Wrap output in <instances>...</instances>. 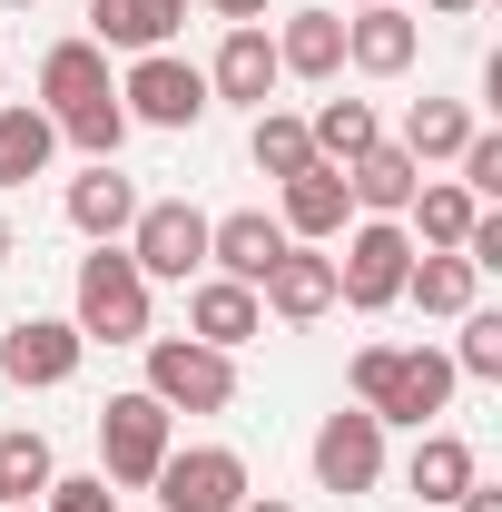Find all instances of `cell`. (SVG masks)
Instances as JSON below:
<instances>
[{"mask_svg":"<svg viewBox=\"0 0 502 512\" xmlns=\"http://www.w3.org/2000/svg\"><path fill=\"white\" fill-rule=\"evenodd\" d=\"M355 404L375 414V424H434L443 404H453V355H434V345H365L355 355Z\"/></svg>","mask_w":502,"mask_h":512,"instance_id":"1","label":"cell"},{"mask_svg":"<svg viewBox=\"0 0 502 512\" xmlns=\"http://www.w3.org/2000/svg\"><path fill=\"white\" fill-rule=\"evenodd\" d=\"M69 325H79L89 345H148V276H138L119 247L79 256V316Z\"/></svg>","mask_w":502,"mask_h":512,"instance_id":"2","label":"cell"},{"mask_svg":"<svg viewBox=\"0 0 502 512\" xmlns=\"http://www.w3.org/2000/svg\"><path fill=\"white\" fill-rule=\"evenodd\" d=\"M148 394L168 414H227L237 404V365L197 335H148Z\"/></svg>","mask_w":502,"mask_h":512,"instance_id":"3","label":"cell"},{"mask_svg":"<svg viewBox=\"0 0 502 512\" xmlns=\"http://www.w3.org/2000/svg\"><path fill=\"white\" fill-rule=\"evenodd\" d=\"M128 266H138L148 286H158V276H168V286H188L197 266H207V217H197L188 197L138 207V217H128Z\"/></svg>","mask_w":502,"mask_h":512,"instance_id":"4","label":"cell"},{"mask_svg":"<svg viewBox=\"0 0 502 512\" xmlns=\"http://www.w3.org/2000/svg\"><path fill=\"white\" fill-rule=\"evenodd\" d=\"M404 266H414V237L394 227V217H375V227H355L345 237V256H335V306H394L404 296Z\"/></svg>","mask_w":502,"mask_h":512,"instance_id":"5","label":"cell"},{"mask_svg":"<svg viewBox=\"0 0 502 512\" xmlns=\"http://www.w3.org/2000/svg\"><path fill=\"white\" fill-rule=\"evenodd\" d=\"M168 404L138 384V394H109V414H99V453H109V473L99 483H148L158 463H168Z\"/></svg>","mask_w":502,"mask_h":512,"instance_id":"6","label":"cell"},{"mask_svg":"<svg viewBox=\"0 0 502 512\" xmlns=\"http://www.w3.org/2000/svg\"><path fill=\"white\" fill-rule=\"evenodd\" d=\"M148 493L168 512H237L247 503V463L227 444H197V453H168V463L148 473Z\"/></svg>","mask_w":502,"mask_h":512,"instance_id":"7","label":"cell"},{"mask_svg":"<svg viewBox=\"0 0 502 512\" xmlns=\"http://www.w3.org/2000/svg\"><path fill=\"white\" fill-rule=\"evenodd\" d=\"M119 99H128V119H148V128H197L207 119V69H188L178 50H148Z\"/></svg>","mask_w":502,"mask_h":512,"instance_id":"8","label":"cell"},{"mask_svg":"<svg viewBox=\"0 0 502 512\" xmlns=\"http://www.w3.org/2000/svg\"><path fill=\"white\" fill-rule=\"evenodd\" d=\"M315 483L345 493V503L384 483V424L365 414V404H355V414H325V434H315Z\"/></svg>","mask_w":502,"mask_h":512,"instance_id":"9","label":"cell"},{"mask_svg":"<svg viewBox=\"0 0 502 512\" xmlns=\"http://www.w3.org/2000/svg\"><path fill=\"white\" fill-rule=\"evenodd\" d=\"M79 355H89V335L79 325H60V316H30V325H0V375L20 384H69L79 375Z\"/></svg>","mask_w":502,"mask_h":512,"instance_id":"10","label":"cell"},{"mask_svg":"<svg viewBox=\"0 0 502 512\" xmlns=\"http://www.w3.org/2000/svg\"><path fill=\"white\" fill-rule=\"evenodd\" d=\"M256 306H266V316H286V325H315L325 306H335V256L286 247L266 276H256Z\"/></svg>","mask_w":502,"mask_h":512,"instance_id":"11","label":"cell"},{"mask_svg":"<svg viewBox=\"0 0 502 512\" xmlns=\"http://www.w3.org/2000/svg\"><path fill=\"white\" fill-rule=\"evenodd\" d=\"M276 256H286V227H276L266 207H237V217H207V266H217V276L256 286V276H266Z\"/></svg>","mask_w":502,"mask_h":512,"instance_id":"12","label":"cell"},{"mask_svg":"<svg viewBox=\"0 0 502 512\" xmlns=\"http://www.w3.org/2000/svg\"><path fill=\"white\" fill-rule=\"evenodd\" d=\"M178 20H188V0H89V30H99V50H168L178 40Z\"/></svg>","mask_w":502,"mask_h":512,"instance_id":"13","label":"cell"},{"mask_svg":"<svg viewBox=\"0 0 502 512\" xmlns=\"http://www.w3.org/2000/svg\"><path fill=\"white\" fill-rule=\"evenodd\" d=\"M188 325H197V345L237 355L247 335H266V306H256V286H237V276H207V286L188 296Z\"/></svg>","mask_w":502,"mask_h":512,"instance_id":"14","label":"cell"},{"mask_svg":"<svg viewBox=\"0 0 502 512\" xmlns=\"http://www.w3.org/2000/svg\"><path fill=\"white\" fill-rule=\"evenodd\" d=\"M128 217H138V188H128L109 158H89V178H69V227L109 247V237H128Z\"/></svg>","mask_w":502,"mask_h":512,"instance_id":"15","label":"cell"},{"mask_svg":"<svg viewBox=\"0 0 502 512\" xmlns=\"http://www.w3.org/2000/svg\"><path fill=\"white\" fill-rule=\"evenodd\" d=\"M276 79H286V69H276V40H266V30H227V50H217V69H207V99H247V109H266Z\"/></svg>","mask_w":502,"mask_h":512,"instance_id":"16","label":"cell"},{"mask_svg":"<svg viewBox=\"0 0 502 512\" xmlns=\"http://www.w3.org/2000/svg\"><path fill=\"white\" fill-rule=\"evenodd\" d=\"M40 99H50V119L109 99V50H99V40H60V50L40 60Z\"/></svg>","mask_w":502,"mask_h":512,"instance_id":"17","label":"cell"},{"mask_svg":"<svg viewBox=\"0 0 502 512\" xmlns=\"http://www.w3.org/2000/svg\"><path fill=\"white\" fill-rule=\"evenodd\" d=\"M345 207H355V197H345V168L315 158V168L286 178V237H345Z\"/></svg>","mask_w":502,"mask_h":512,"instance_id":"18","label":"cell"},{"mask_svg":"<svg viewBox=\"0 0 502 512\" xmlns=\"http://www.w3.org/2000/svg\"><path fill=\"white\" fill-rule=\"evenodd\" d=\"M276 69H286V79H335V69H345V20H335V10H296V20L276 30Z\"/></svg>","mask_w":502,"mask_h":512,"instance_id":"19","label":"cell"},{"mask_svg":"<svg viewBox=\"0 0 502 512\" xmlns=\"http://www.w3.org/2000/svg\"><path fill=\"white\" fill-rule=\"evenodd\" d=\"M345 60H355V69H375V79L414 69V20H404L394 0H375L365 20H345Z\"/></svg>","mask_w":502,"mask_h":512,"instance_id":"20","label":"cell"},{"mask_svg":"<svg viewBox=\"0 0 502 512\" xmlns=\"http://www.w3.org/2000/svg\"><path fill=\"white\" fill-rule=\"evenodd\" d=\"M414 188H424V168H414L404 148H365V158L345 168V197H355V207H375V217H404Z\"/></svg>","mask_w":502,"mask_h":512,"instance_id":"21","label":"cell"},{"mask_svg":"<svg viewBox=\"0 0 502 512\" xmlns=\"http://www.w3.org/2000/svg\"><path fill=\"white\" fill-rule=\"evenodd\" d=\"M404 483H414L424 503H463V493H473V444H463V434H424L414 463H404Z\"/></svg>","mask_w":502,"mask_h":512,"instance_id":"22","label":"cell"},{"mask_svg":"<svg viewBox=\"0 0 502 512\" xmlns=\"http://www.w3.org/2000/svg\"><path fill=\"white\" fill-rule=\"evenodd\" d=\"M50 148H60L50 109H0V188H30L50 168Z\"/></svg>","mask_w":502,"mask_h":512,"instance_id":"23","label":"cell"},{"mask_svg":"<svg viewBox=\"0 0 502 512\" xmlns=\"http://www.w3.org/2000/svg\"><path fill=\"white\" fill-rule=\"evenodd\" d=\"M306 138H315V158H325V168H355L365 148H384V128H375V109H365V99H325Z\"/></svg>","mask_w":502,"mask_h":512,"instance_id":"24","label":"cell"},{"mask_svg":"<svg viewBox=\"0 0 502 512\" xmlns=\"http://www.w3.org/2000/svg\"><path fill=\"white\" fill-rule=\"evenodd\" d=\"M404 296H414L424 316H463V306H473V266H463L453 247H434V256L404 266Z\"/></svg>","mask_w":502,"mask_h":512,"instance_id":"25","label":"cell"},{"mask_svg":"<svg viewBox=\"0 0 502 512\" xmlns=\"http://www.w3.org/2000/svg\"><path fill=\"white\" fill-rule=\"evenodd\" d=\"M463 138H473V119L453 109V99H414V119H404V158L424 168V158H463Z\"/></svg>","mask_w":502,"mask_h":512,"instance_id":"26","label":"cell"},{"mask_svg":"<svg viewBox=\"0 0 502 512\" xmlns=\"http://www.w3.org/2000/svg\"><path fill=\"white\" fill-rule=\"evenodd\" d=\"M50 483H60L50 434H0V503H30V493H50Z\"/></svg>","mask_w":502,"mask_h":512,"instance_id":"27","label":"cell"},{"mask_svg":"<svg viewBox=\"0 0 502 512\" xmlns=\"http://www.w3.org/2000/svg\"><path fill=\"white\" fill-rule=\"evenodd\" d=\"M404 217L424 227V247H463L483 207H473V197H463V188H414V207H404Z\"/></svg>","mask_w":502,"mask_h":512,"instance_id":"28","label":"cell"},{"mask_svg":"<svg viewBox=\"0 0 502 512\" xmlns=\"http://www.w3.org/2000/svg\"><path fill=\"white\" fill-rule=\"evenodd\" d=\"M256 168H266V178H296V168H315L306 119H276V109H256Z\"/></svg>","mask_w":502,"mask_h":512,"instance_id":"29","label":"cell"},{"mask_svg":"<svg viewBox=\"0 0 502 512\" xmlns=\"http://www.w3.org/2000/svg\"><path fill=\"white\" fill-rule=\"evenodd\" d=\"M69 138V148H89V158H119V138H128V109H119V89L109 99H89V109H69V119H50Z\"/></svg>","mask_w":502,"mask_h":512,"instance_id":"30","label":"cell"},{"mask_svg":"<svg viewBox=\"0 0 502 512\" xmlns=\"http://www.w3.org/2000/svg\"><path fill=\"white\" fill-rule=\"evenodd\" d=\"M453 375H502V316H463V355H453Z\"/></svg>","mask_w":502,"mask_h":512,"instance_id":"31","label":"cell"},{"mask_svg":"<svg viewBox=\"0 0 502 512\" xmlns=\"http://www.w3.org/2000/svg\"><path fill=\"white\" fill-rule=\"evenodd\" d=\"M463 197H502V138H463Z\"/></svg>","mask_w":502,"mask_h":512,"instance_id":"32","label":"cell"},{"mask_svg":"<svg viewBox=\"0 0 502 512\" xmlns=\"http://www.w3.org/2000/svg\"><path fill=\"white\" fill-rule=\"evenodd\" d=\"M40 512H119V493L99 483V473H79V483H50V503Z\"/></svg>","mask_w":502,"mask_h":512,"instance_id":"33","label":"cell"},{"mask_svg":"<svg viewBox=\"0 0 502 512\" xmlns=\"http://www.w3.org/2000/svg\"><path fill=\"white\" fill-rule=\"evenodd\" d=\"M207 10H217L227 30H256V20H266V0H207Z\"/></svg>","mask_w":502,"mask_h":512,"instance_id":"34","label":"cell"},{"mask_svg":"<svg viewBox=\"0 0 502 512\" xmlns=\"http://www.w3.org/2000/svg\"><path fill=\"white\" fill-rule=\"evenodd\" d=\"M453 512H502V493H493V483H473V493H463Z\"/></svg>","mask_w":502,"mask_h":512,"instance_id":"35","label":"cell"},{"mask_svg":"<svg viewBox=\"0 0 502 512\" xmlns=\"http://www.w3.org/2000/svg\"><path fill=\"white\" fill-rule=\"evenodd\" d=\"M434 10H443V20H463V10H483V0H434Z\"/></svg>","mask_w":502,"mask_h":512,"instance_id":"36","label":"cell"},{"mask_svg":"<svg viewBox=\"0 0 502 512\" xmlns=\"http://www.w3.org/2000/svg\"><path fill=\"white\" fill-rule=\"evenodd\" d=\"M237 512H296V503H237Z\"/></svg>","mask_w":502,"mask_h":512,"instance_id":"37","label":"cell"},{"mask_svg":"<svg viewBox=\"0 0 502 512\" xmlns=\"http://www.w3.org/2000/svg\"><path fill=\"white\" fill-rule=\"evenodd\" d=\"M0 512H40V503H0Z\"/></svg>","mask_w":502,"mask_h":512,"instance_id":"38","label":"cell"},{"mask_svg":"<svg viewBox=\"0 0 502 512\" xmlns=\"http://www.w3.org/2000/svg\"><path fill=\"white\" fill-rule=\"evenodd\" d=\"M0 10H30V0H0Z\"/></svg>","mask_w":502,"mask_h":512,"instance_id":"39","label":"cell"},{"mask_svg":"<svg viewBox=\"0 0 502 512\" xmlns=\"http://www.w3.org/2000/svg\"><path fill=\"white\" fill-rule=\"evenodd\" d=\"M0 256H10V227H0Z\"/></svg>","mask_w":502,"mask_h":512,"instance_id":"40","label":"cell"},{"mask_svg":"<svg viewBox=\"0 0 502 512\" xmlns=\"http://www.w3.org/2000/svg\"><path fill=\"white\" fill-rule=\"evenodd\" d=\"M365 10H375V0H365Z\"/></svg>","mask_w":502,"mask_h":512,"instance_id":"41","label":"cell"}]
</instances>
